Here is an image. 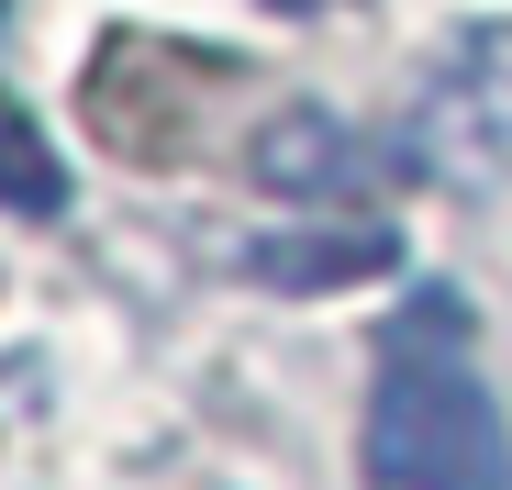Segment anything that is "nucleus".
Segmentation results:
<instances>
[{
	"label": "nucleus",
	"instance_id": "f257e3e1",
	"mask_svg": "<svg viewBox=\"0 0 512 490\" xmlns=\"http://www.w3.org/2000/svg\"><path fill=\"white\" fill-rule=\"evenodd\" d=\"M368 479L379 490H512V424H501L490 379L468 368V301L446 279H423L379 323Z\"/></svg>",
	"mask_w": 512,
	"mask_h": 490
},
{
	"label": "nucleus",
	"instance_id": "f03ea898",
	"mask_svg": "<svg viewBox=\"0 0 512 490\" xmlns=\"http://www.w3.org/2000/svg\"><path fill=\"white\" fill-rule=\"evenodd\" d=\"M390 156L435 190H501L512 179V23H468L435 78H423L412 123L390 134Z\"/></svg>",
	"mask_w": 512,
	"mask_h": 490
},
{
	"label": "nucleus",
	"instance_id": "7ed1b4c3",
	"mask_svg": "<svg viewBox=\"0 0 512 490\" xmlns=\"http://www.w3.org/2000/svg\"><path fill=\"white\" fill-rule=\"evenodd\" d=\"M390 268H401L390 223H290V234L245 245V279H268V290H346V279H390Z\"/></svg>",
	"mask_w": 512,
	"mask_h": 490
},
{
	"label": "nucleus",
	"instance_id": "20e7f679",
	"mask_svg": "<svg viewBox=\"0 0 512 490\" xmlns=\"http://www.w3.org/2000/svg\"><path fill=\"white\" fill-rule=\"evenodd\" d=\"M256 190H279V201H346L357 179H368V156L346 145V123L334 112H279L268 134H256Z\"/></svg>",
	"mask_w": 512,
	"mask_h": 490
},
{
	"label": "nucleus",
	"instance_id": "39448f33",
	"mask_svg": "<svg viewBox=\"0 0 512 490\" xmlns=\"http://www.w3.org/2000/svg\"><path fill=\"white\" fill-rule=\"evenodd\" d=\"M0 201H12V212H67V168H56V156L34 145V123H0Z\"/></svg>",
	"mask_w": 512,
	"mask_h": 490
},
{
	"label": "nucleus",
	"instance_id": "423d86ee",
	"mask_svg": "<svg viewBox=\"0 0 512 490\" xmlns=\"http://www.w3.org/2000/svg\"><path fill=\"white\" fill-rule=\"evenodd\" d=\"M256 12H279V23H312V12H346V0H256Z\"/></svg>",
	"mask_w": 512,
	"mask_h": 490
},
{
	"label": "nucleus",
	"instance_id": "0eeeda50",
	"mask_svg": "<svg viewBox=\"0 0 512 490\" xmlns=\"http://www.w3.org/2000/svg\"><path fill=\"white\" fill-rule=\"evenodd\" d=\"M0 23H12V0H0Z\"/></svg>",
	"mask_w": 512,
	"mask_h": 490
}]
</instances>
